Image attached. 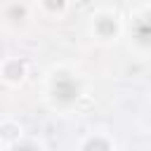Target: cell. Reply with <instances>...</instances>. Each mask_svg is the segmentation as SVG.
I'll return each mask as SVG.
<instances>
[{"instance_id": "obj_3", "label": "cell", "mask_w": 151, "mask_h": 151, "mask_svg": "<svg viewBox=\"0 0 151 151\" xmlns=\"http://www.w3.org/2000/svg\"><path fill=\"white\" fill-rule=\"evenodd\" d=\"M97 31H99L101 35H113V33H116V24H113L111 19H99Z\"/></svg>"}, {"instance_id": "obj_5", "label": "cell", "mask_w": 151, "mask_h": 151, "mask_svg": "<svg viewBox=\"0 0 151 151\" xmlns=\"http://www.w3.org/2000/svg\"><path fill=\"white\" fill-rule=\"evenodd\" d=\"M45 5H47L50 9H61V7H64V0H45Z\"/></svg>"}, {"instance_id": "obj_6", "label": "cell", "mask_w": 151, "mask_h": 151, "mask_svg": "<svg viewBox=\"0 0 151 151\" xmlns=\"http://www.w3.org/2000/svg\"><path fill=\"white\" fill-rule=\"evenodd\" d=\"M87 149H109L106 142H87Z\"/></svg>"}, {"instance_id": "obj_1", "label": "cell", "mask_w": 151, "mask_h": 151, "mask_svg": "<svg viewBox=\"0 0 151 151\" xmlns=\"http://www.w3.org/2000/svg\"><path fill=\"white\" fill-rule=\"evenodd\" d=\"M54 94H57V99H61V101H71V99L78 97V85H76L68 76H61V78L54 80Z\"/></svg>"}, {"instance_id": "obj_4", "label": "cell", "mask_w": 151, "mask_h": 151, "mask_svg": "<svg viewBox=\"0 0 151 151\" xmlns=\"http://www.w3.org/2000/svg\"><path fill=\"white\" fill-rule=\"evenodd\" d=\"M137 35H139V42H149V31H146V21H142V24H139V31H137Z\"/></svg>"}, {"instance_id": "obj_2", "label": "cell", "mask_w": 151, "mask_h": 151, "mask_svg": "<svg viewBox=\"0 0 151 151\" xmlns=\"http://www.w3.org/2000/svg\"><path fill=\"white\" fill-rule=\"evenodd\" d=\"M5 76H7L9 80H19V78L24 76V66H21L19 61H12V64H7V68H5Z\"/></svg>"}]
</instances>
